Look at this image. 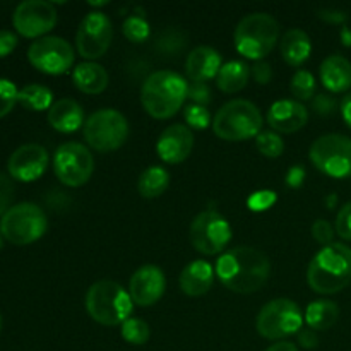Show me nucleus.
<instances>
[{
	"label": "nucleus",
	"mask_w": 351,
	"mask_h": 351,
	"mask_svg": "<svg viewBox=\"0 0 351 351\" xmlns=\"http://www.w3.org/2000/svg\"><path fill=\"white\" fill-rule=\"evenodd\" d=\"M271 273V263L264 252L254 247H235L223 254L216 264V274L223 287L235 293L261 290Z\"/></svg>",
	"instance_id": "1"
},
{
	"label": "nucleus",
	"mask_w": 351,
	"mask_h": 351,
	"mask_svg": "<svg viewBox=\"0 0 351 351\" xmlns=\"http://www.w3.org/2000/svg\"><path fill=\"white\" fill-rule=\"evenodd\" d=\"M308 287L322 295L341 291L351 283V249L332 242L314 256L307 271Z\"/></svg>",
	"instance_id": "2"
},
{
	"label": "nucleus",
	"mask_w": 351,
	"mask_h": 351,
	"mask_svg": "<svg viewBox=\"0 0 351 351\" xmlns=\"http://www.w3.org/2000/svg\"><path fill=\"white\" fill-rule=\"evenodd\" d=\"M189 82L171 71H158L144 81L141 88V103L154 119H170L184 106Z\"/></svg>",
	"instance_id": "3"
},
{
	"label": "nucleus",
	"mask_w": 351,
	"mask_h": 351,
	"mask_svg": "<svg viewBox=\"0 0 351 351\" xmlns=\"http://www.w3.org/2000/svg\"><path fill=\"white\" fill-rule=\"evenodd\" d=\"M132 307L134 302L130 293L115 281H96L86 293V311L98 324H123L132 314Z\"/></svg>",
	"instance_id": "4"
},
{
	"label": "nucleus",
	"mask_w": 351,
	"mask_h": 351,
	"mask_svg": "<svg viewBox=\"0 0 351 351\" xmlns=\"http://www.w3.org/2000/svg\"><path fill=\"white\" fill-rule=\"evenodd\" d=\"M280 38V24L266 12L245 16L235 29V48L250 60L264 58L273 51Z\"/></svg>",
	"instance_id": "5"
},
{
	"label": "nucleus",
	"mask_w": 351,
	"mask_h": 351,
	"mask_svg": "<svg viewBox=\"0 0 351 351\" xmlns=\"http://www.w3.org/2000/svg\"><path fill=\"white\" fill-rule=\"evenodd\" d=\"M263 127V115L254 103L232 99L216 113L213 130L223 141H247L257 137Z\"/></svg>",
	"instance_id": "6"
},
{
	"label": "nucleus",
	"mask_w": 351,
	"mask_h": 351,
	"mask_svg": "<svg viewBox=\"0 0 351 351\" xmlns=\"http://www.w3.org/2000/svg\"><path fill=\"white\" fill-rule=\"evenodd\" d=\"M48 228L47 215L33 202L12 206L0 219V233L14 245H27L45 235Z\"/></svg>",
	"instance_id": "7"
},
{
	"label": "nucleus",
	"mask_w": 351,
	"mask_h": 351,
	"mask_svg": "<svg viewBox=\"0 0 351 351\" xmlns=\"http://www.w3.org/2000/svg\"><path fill=\"white\" fill-rule=\"evenodd\" d=\"M84 139L99 153H112L122 147L129 137V122L113 108H101L84 122Z\"/></svg>",
	"instance_id": "8"
},
{
	"label": "nucleus",
	"mask_w": 351,
	"mask_h": 351,
	"mask_svg": "<svg viewBox=\"0 0 351 351\" xmlns=\"http://www.w3.org/2000/svg\"><path fill=\"white\" fill-rule=\"evenodd\" d=\"M319 171L331 178L351 177V139L343 134H326L311 146L308 153Z\"/></svg>",
	"instance_id": "9"
},
{
	"label": "nucleus",
	"mask_w": 351,
	"mask_h": 351,
	"mask_svg": "<svg viewBox=\"0 0 351 351\" xmlns=\"http://www.w3.org/2000/svg\"><path fill=\"white\" fill-rule=\"evenodd\" d=\"M304 315L300 307L290 298H276L261 308L256 328L263 338L283 339L302 329Z\"/></svg>",
	"instance_id": "10"
},
{
	"label": "nucleus",
	"mask_w": 351,
	"mask_h": 351,
	"mask_svg": "<svg viewBox=\"0 0 351 351\" xmlns=\"http://www.w3.org/2000/svg\"><path fill=\"white\" fill-rule=\"evenodd\" d=\"M191 243L204 256H216L223 252L232 240V226L218 211L199 213L191 225Z\"/></svg>",
	"instance_id": "11"
},
{
	"label": "nucleus",
	"mask_w": 351,
	"mask_h": 351,
	"mask_svg": "<svg viewBox=\"0 0 351 351\" xmlns=\"http://www.w3.org/2000/svg\"><path fill=\"white\" fill-rule=\"evenodd\" d=\"M53 171L67 187H81L95 171V158L81 143H65L55 151Z\"/></svg>",
	"instance_id": "12"
},
{
	"label": "nucleus",
	"mask_w": 351,
	"mask_h": 351,
	"mask_svg": "<svg viewBox=\"0 0 351 351\" xmlns=\"http://www.w3.org/2000/svg\"><path fill=\"white\" fill-rule=\"evenodd\" d=\"M112 21L101 10H93V12L86 14L84 19L79 24L77 34H75V47L86 60H96L106 53L112 45Z\"/></svg>",
	"instance_id": "13"
},
{
	"label": "nucleus",
	"mask_w": 351,
	"mask_h": 351,
	"mask_svg": "<svg viewBox=\"0 0 351 351\" xmlns=\"http://www.w3.org/2000/svg\"><path fill=\"white\" fill-rule=\"evenodd\" d=\"M27 58L43 74L60 75L74 64V50L64 38L43 36L33 41L27 50Z\"/></svg>",
	"instance_id": "14"
},
{
	"label": "nucleus",
	"mask_w": 351,
	"mask_h": 351,
	"mask_svg": "<svg viewBox=\"0 0 351 351\" xmlns=\"http://www.w3.org/2000/svg\"><path fill=\"white\" fill-rule=\"evenodd\" d=\"M12 23L17 33L23 36H43L57 24V10L53 3L45 2V0H26L16 7Z\"/></svg>",
	"instance_id": "15"
},
{
	"label": "nucleus",
	"mask_w": 351,
	"mask_h": 351,
	"mask_svg": "<svg viewBox=\"0 0 351 351\" xmlns=\"http://www.w3.org/2000/svg\"><path fill=\"white\" fill-rule=\"evenodd\" d=\"M48 167V153L40 144H24L17 147L9 158L10 177L19 182H34L45 173Z\"/></svg>",
	"instance_id": "16"
},
{
	"label": "nucleus",
	"mask_w": 351,
	"mask_h": 351,
	"mask_svg": "<svg viewBox=\"0 0 351 351\" xmlns=\"http://www.w3.org/2000/svg\"><path fill=\"white\" fill-rule=\"evenodd\" d=\"M165 288H167V280L163 271L153 264H146L130 278L129 293L134 304L139 307H149L163 297Z\"/></svg>",
	"instance_id": "17"
},
{
	"label": "nucleus",
	"mask_w": 351,
	"mask_h": 351,
	"mask_svg": "<svg viewBox=\"0 0 351 351\" xmlns=\"http://www.w3.org/2000/svg\"><path fill=\"white\" fill-rule=\"evenodd\" d=\"M194 147V134L187 125L173 123L161 132L156 151L160 160L168 165H178L187 160Z\"/></svg>",
	"instance_id": "18"
},
{
	"label": "nucleus",
	"mask_w": 351,
	"mask_h": 351,
	"mask_svg": "<svg viewBox=\"0 0 351 351\" xmlns=\"http://www.w3.org/2000/svg\"><path fill=\"white\" fill-rule=\"evenodd\" d=\"M307 120V108L297 99H280L273 103L267 112V123L274 132L293 134L304 129Z\"/></svg>",
	"instance_id": "19"
},
{
	"label": "nucleus",
	"mask_w": 351,
	"mask_h": 351,
	"mask_svg": "<svg viewBox=\"0 0 351 351\" xmlns=\"http://www.w3.org/2000/svg\"><path fill=\"white\" fill-rule=\"evenodd\" d=\"M221 69V55L211 47H197L185 60V72L192 82H206L216 77Z\"/></svg>",
	"instance_id": "20"
},
{
	"label": "nucleus",
	"mask_w": 351,
	"mask_h": 351,
	"mask_svg": "<svg viewBox=\"0 0 351 351\" xmlns=\"http://www.w3.org/2000/svg\"><path fill=\"white\" fill-rule=\"evenodd\" d=\"M48 123L64 134L75 132L84 123V112L75 99L62 98L48 110Z\"/></svg>",
	"instance_id": "21"
},
{
	"label": "nucleus",
	"mask_w": 351,
	"mask_h": 351,
	"mask_svg": "<svg viewBox=\"0 0 351 351\" xmlns=\"http://www.w3.org/2000/svg\"><path fill=\"white\" fill-rule=\"evenodd\" d=\"M215 281V269L206 261L187 264L180 274V288L187 297H202L208 293Z\"/></svg>",
	"instance_id": "22"
},
{
	"label": "nucleus",
	"mask_w": 351,
	"mask_h": 351,
	"mask_svg": "<svg viewBox=\"0 0 351 351\" xmlns=\"http://www.w3.org/2000/svg\"><path fill=\"white\" fill-rule=\"evenodd\" d=\"M321 81L331 93H345L351 88V62L341 55H331L321 64Z\"/></svg>",
	"instance_id": "23"
},
{
	"label": "nucleus",
	"mask_w": 351,
	"mask_h": 351,
	"mask_svg": "<svg viewBox=\"0 0 351 351\" xmlns=\"http://www.w3.org/2000/svg\"><path fill=\"white\" fill-rule=\"evenodd\" d=\"M72 81L84 95H99L108 88V72L96 62H82L75 65Z\"/></svg>",
	"instance_id": "24"
},
{
	"label": "nucleus",
	"mask_w": 351,
	"mask_h": 351,
	"mask_svg": "<svg viewBox=\"0 0 351 351\" xmlns=\"http://www.w3.org/2000/svg\"><path fill=\"white\" fill-rule=\"evenodd\" d=\"M311 38L302 29H290L281 38V55L283 60L291 67H300L311 57Z\"/></svg>",
	"instance_id": "25"
},
{
	"label": "nucleus",
	"mask_w": 351,
	"mask_h": 351,
	"mask_svg": "<svg viewBox=\"0 0 351 351\" xmlns=\"http://www.w3.org/2000/svg\"><path fill=\"white\" fill-rule=\"evenodd\" d=\"M250 77V67L242 60H233L228 64L221 65L218 75H216V82H218V88L223 93H239L242 91L247 86Z\"/></svg>",
	"instance_id": "26"
},
{
	"label": "nucleus",
	"mask_w": 351,
	"mask_h": 351,
	"mask_svg": "<svg viewBox=\"0 0 351 351\" xmlns=\"http://www.w3.org/2000/svg\"><path fill=\"white\" fill-rule=\"evenodd\" d=\"M339 317V307L331 300H315L305 311V321L314 331H326L336 324Z\"/></svg>",
	"instance_id": "27"
},
{
	"label": "nucleus",
	"mask_w": 351,
	"mask_h": 351,
	"mask_svg": "<svg viewBox=\"0 0 351 351\" xmlns=\"http://www.w3.org/2000/svg\"><path fill=\"white\" fill-rule=\"evenodd\" d=\"M168 185H170L168 171L161 167H149L141 173L139 180H137V191L143 197L154 199L165 194Z\"/></svg>",
	"instance_id": "28"
},
{
	"label": "nucleus",
	"mask_w": 351,
	"mask_h": 351,
	"mask_svg": "<svg viewBox=\"0 0 351 351\" xmlns=\"http://www.w3.org/2000/svg\"><path fill=\"white\" fill-rule=\"evenodd\" d=\"M19 103L31 112H43V110L51 108L53 95L47 86L27 84L19 89Z\"/></svg>",
	"instance_id": "29"
},
{
	"label": "nucleus",
	"mask_w": 351,
	"mask_h": 351,
	"mask_svg": "<svg viewBox=\"0 0 351 351\" xmlns=\"http://www.w3.org/2000/svg\"><path fill=\"white\" fill-rule=\"evenodd\" d=\"M185 45H187L185 34L178 27H168V29L161 31L156 43H154V48H156L158 53L167 55V57H175V55L184 51Z\"/></svg>",
	"instance_id": "30"
},
{
	"label": "nucleus",
	"mask_w": 351,
	"mask_h": 351,
	"mask_svg": "<svg viewBox=\"0 0 351 351\" xmlns=\"http://www.w3.org/2000/svg\"><path fill=\"white\" fill-rule=\"evenodd\" d=\"M151 336V329L143 319L129 317L122 324V338L130 345H144Z\"/></svg>",
	"instance_id": "31"
},
{
	"label": "nucleus",
	"mask_w": 351,
	"mask_h": 351,
	"mask_svg": "<svg viewBox=\"0 0 351 351\" xmlns=\"http://www.w3.org/2000/svg\"><path fill=\"white\" fill-rule=\"evenodd\" d=\"M291 95L298 99H312L315 93V79L308 71H297L291 79Z\"/></svg>",
	"instance_id": "32"
},
{
	"label": "nucleus",
	"mask_w": 351,
	"mask_h": 351,
	"mask_svg": "<svg viewBox=\"0 0 351 351\" xmlns=\"http://www.w3.org/2000/svg\"><path fill=\"white\" fill-rule=\"evenodd\" d=\"M123 36L132 43H143L149 38V24L143 16H130L123 23Z\"/></svg>",
	"instance_id": "33"
},
{
	"label": "nucleus",
	"mask_w": 351,
	"mask_h": 351,
	"mask_svg": "<svg viewBox=\"0 0 351 351\" xmlns=\"http://www.w3.org/2000/svg\"><path fill=\"white\" fill-rule=\"evenodd\" d=\"M257 149L267 158H278L283 154L285 151V143L280 137V134L273 132V130H267V132H261L256 137Z\"/></svg>",
	"instance_id": "34"
},
{
	"label": "nucleus",
	"mask_w": 351,
	"mask_h": 351,
	"mask_svg": "<svg viewBox=\"0 0 351 351\" xmlns=\"http://www.w3.org/2000/svg\"><path fill=\"white\" fill-rule=\"evenodd\" d=\"M19 101V89L9 79H0V119L5 117Z\"/></svg>",
	"instance_id": "35"
},
{
	"label": "nucleus",
	"mask_w": 351,
	"mask_h": 351,
	"mask_svg": "<svg viewBox=\"0 0 351 351\" xmlns=\"http://www.w3.org/2000/svg\"><path fill=\"white\" fill-rule=\"evenodd\" d=\"M185 120H187L189 123V129H206V127H209V123H211V115H209L208 108L206 106H201V105H187L185 106Z\"/></svg>",
	"instance_id": "36"
},
{
	"label": "nucleus",
	"mask_w": 351,
	"mask_h": 351,
	"mask_svg": "<svg viewBox=\"0 0 351 351\" xmlns=\"http://www.w3.org/2000/svg\"><path fill=\"white\" fill-rule=\"evenodd\" d=\"M187 98L194 101V105L208 106L211 101V89L206 82H191L187 88Z\"/></svg>",
	"instance_id": "37"
},
{
	"label": "nucleus",
	"mask_w": 351,
	"mask_h": 351,
	"mask_svg": "<svg viewBox=\"0 0 351 351\" xmlns=\"http://www.w3.org/2000/svg\"><path fill=\"white\" fill-rule=\"evenodd\" d=\"M12 199H14V184L7 175L0 173V219L2 216L12 208Z\"/></svg>",
	"instance_id": "38"
},
{
	"label": "nucleus",
	"mask_w": 351,
	"mask_h": 351,
	"mask_svg": "<svg viewBox=\"0 0 351 351\" xmlns=\"http://www.w3.org/2000/svg\"><path fill=\"white\" fill-rule=\"evenodd\" d=\"M336 233L343 240H351V202L343 206L336 216Z\"/></svg>",
	"instance_id": "39"
},
{
	"label": "nucleus",
	"mask_w": 351,
	"mask_h": 351,
	"mask_svg": "<svg viewBox=\"0 0 351 351\" xmlns=\"http://www.w3.org/2000/svg\"><path fill=\"white\" fill-rule=\"evenodd\" d=\"M312 237H314L321 245H331L332 239H335V228H332L331 223L326 221V219H317V221L312 225Z\"/></svg>",
	"instance_id": "40"
},
{
	"label": "nucleus",
	"mask_w": 351,
	"mask_h": 351,
	"mask_svg": "<svg viewBox=\"0 0 351 351\" xmlns=\"http://www.w3.org/2000/svg\"><path fill=\"white\" fill-rule=\"evenodd\" d=\"M274 201H276V195L271 191L254 192L249 197V208L252 211H266V209H269L274 204Z\"/></svg>",
	"instance_id": "41"
},
{
	"label": "nucleus",
	"mask_w": 351,
	"mask_h": 351,
	"mask_svg": "<svg viewBox=\"0 0 351 351\" xmlns=\"http://www.w3.org/2000/svg\"><path fill=\"white\" fill-rule=\"evenodd\" d=\"M336 106H338V101H336L331 95H317L312 99V108H314V112L321 117L332 115Z\"/></svg>",
	"instance_id": "42"
},
{
	"label": "nucleus",
	"mask_w": 351,
	"mask_h": 351,
	"mask_svg": "<svg viewBox=\"0 0 351 351\" xmlns=\"http://www.w3.org/2000/svg\"><path fill=\"white\" fill-rule=\"evenodd\" d=\"M250 74L257 84H267L273 77V71H271V65L267 62H257L254 67H250Z\"/></svg>",
	"instance_id": "43"
},
{
	"label": "nucleus",
	"mask_w": 351,
	"mask_h": 351,
	"mask_svg": "<svg viewBox=\"0 0 351 351\" xmlns=\"http://www.w3.org/2000/svg\"><path fill=\"white\" fill-rule=\"evenodd\" d=\"M17 47V36L9 29H0V58L7 57Z\"/></svg>",
	"instance_id": "44"
},
{
	"label": "nucleus",
	"mask_w": 351,
	"mask_h": 351,
	"mask_svg": "<svg viewBox=\"0 0 351 351\" xmlns=\"http://www.w3.org/2000/svg\"><path fill=\"white\" fill-rule=\"evenodd\" d=\"M317 16L321 17V19H324L326 23L331 24H343L348 19V14H346L345 10L339 9H321L317 10Z\"/></svg>",
	"instance_id": "45"
},
{
	"label": "nucleus",
	"mask_w": 351,
	"mask_h": 351,
	"mask_svg": "<svg viewBox=\"0 0 351 351\" xmlns=\"http://www.w3.org/2000/svg\"><path fill=\"white\" fill-rule=\"evenodd\" d=\"M305 178V170L302 167H291L287 173V184L290 185L291 189L302 187Z\"/></svg>",
	"instance_id": "46"
},
{
	"label": "nucleus",
	"mask_w": 351,
	"mask_h": 351,
	"mask_svg": "<svg viewBox=\"0 0 351 351\" xmlns=\"http://www.w3.org/2000/svg\"><path fill=\"white\" fill-rule=\"evenodd\" d=\"M298 343H300V346H304V348L307 350L315 348L319 339H317V335L314 332V329H304V331L298 332Z\"/></svg>",
	"instance_id": "47"
},
{
	"label": "nucleus",
	"mask_w": 351,
	"mask_h": 351,
	"mask_svg": "<svg viewBox=\"0 0 351 351\" xmlns=\"http://www.w3.org/2000/svg\"><path fill=\"white\" fill-rule=\"evenodd\" d=\"M341 115H343V120H345L346 125L351 129V93L343 98L341 101Z\"/></svg>",
	"instance_id": "48"
},
{
	"label": "nucleus",
	"mask_w": 351,
	"mask_h": 351,
	"mask_svg": "<svg viewBox=\"0 0 351 351\" xmlns=\"http://www.w3.org/2000/svg\"><path fill=\"white\" fill-rule=\"evenodd\" d=\"M266 351H298L297 346L293 343H288V341H280V343H274L273 346H269Z\"/></svg>",
	"instance_id": "49"
},
{
	"label": "nucleus",
	"mask_w": 351,
	"mask_h": 351,
	"mask_svg": "<svg viewBox=\"0 0 351 351\" xmlns=\"http://www.w3.org/2000/svg\"><path fill=\"white\" fill-rule=\"evenodd\" d=\"M339 36H341V41H343V45H345V47H351V29L350 27H343L341 29V34H339Z\"/></svg>",
	"instance_id": "50"
},
{
	"label": "nucleus",
	"mask_w": 351,
	"mask_h": 351,
	"mask_svg": "<svg viewBox=\"0 0 351 351\" xmlns=\"http://www.w3.org/2000/svg\"><path fill=\"white\" fill-rule=\"evenodd\" d=\"M3 237H2V233H0V249H2V243H3Z\"/></svg>",
	"instance_id": "51"
},
{
	"label": "nucleus",
	"mask_w": 351,
	"mask_h": 351,
	"mask_svg": "<svg viewBox=\"0 0 351 351\" xmlns=\"http://www.w3.org/2000/svg\"><path fill=\"white\" fill-rule=\"evenodd\" d=\"M0 329H2V317H0Z\"/></svg>",
	"instance_id": "52"
}]
</instances>
